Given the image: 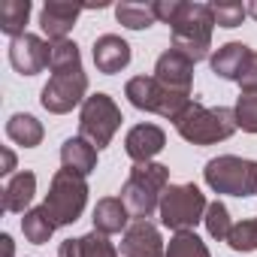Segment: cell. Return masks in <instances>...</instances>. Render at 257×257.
<instances>
[{
    "label": "cell",
    "mask_w": 257,
    "mask_h": 257,
    "mask_svg": "<svg viewBox=\"0 0 257 257\" xmlns=\"http://www.w3.org/2000/svg\"><path fill=\"white\" fill-rule=\"evenodd\" d=\"M164 257H212L206 242L194 233V230H185V233H176L164 251Z\"/></svg>",
    "instance_id": "cell-24"
},
{
    "label": "cell",
    "mask_w": 257,
    "mask_h": 257,
    "mask_svg": "<svg viewBox=\"0 0 257 257\" xmlns=\"http://www.w3.org/2000/svg\"><path fill=\"white\" fill-rule=\"evenodd\" d=\"M82 70V55L73 40L52 43V73H79Z\"/></svg>",
    "instance_id": "cell-25"
},
{
    "label": "cell",
    "mask_w": 257,
    "mask_h": 257,
    "mask_svg": "<svg viewBox=\"0 0 257 257\" xmlns=\"http://www.w3.org/2000/svg\"><path fill=\"white\" fill-rule=\"evenodd\" d=\"M206 230H209V236L212 239H218V242H227V236H230V230H233V221H230V212H227V206L221 203V200H215V203H209V209H206Z\"/></svg>",
    "instance_id": "cell-26"
},
{
    "label": "cell",
    "mask_w": 257,
    "mask_h": 257,
    "mask_svg": "<svg viewBox=\"0 0 257 257\" xmlns=\"http://www.w3.org/2000/svg\"><path fill=\"white\" fill-rule=\"evenodd\" d=\"M131 227V212H127L124 200L121 197H103L97 200L94 206V230L103 233V236H112V233H121Z\"/></svg>",
    "instance_id": "cell-16"
},
{
    "label": "cell",
    "mask_w": 257,
    "mask_h": 257,
    "mask_svg": "<svg viewBox=\"0 0 257 257\" xmlns=\"http://www.w3.org/2000/svg\"><path fill=\"white\" fill-rule=\"evenodd\" d=\"M127 64H131V46L127 40H121L118 34H103L94 40V67L106 76L121 73Z\"/></svg>",
    "instance_id": "cell-15"
},
{
    "label": "cell",
    "mask_w": 257,
    "mask_h": 257,
    "mask_svg": "<svg viewBox=\"0 0 257 257\" xmlns=\"http://www.w3.org/2000/svg\"><path fill=\"white\" fill-rule=\"evenodd\" d=\"M10 64L22 76H37L46 67H52V43H46L37 34H25L10 43Z\"/></svg>",
    "instance_id": "cell-10"
},
{
    "label": "cell",
    "mask_w": 257,
    "mask_h": 257,
    "mask_svg": "<svg viewBox=\"0 0 257 257\" xmlns=\"http://www.w3.org/2000/svg\"><path fill=\"white\" fill-rule=\"evenodd\" d=\"M85 203H88V182L85 176L73 173V170H58L52 176V185H49V194H46V212L52 215V221L58 227H67V224H76L85 212Z\"/></svg>",
    "instance_id": "cell-6"
},
{
    "label": "cell",
    "mask_w": 257,
    "mask_h": 257,
    "mask_svg": "<svg viewBox=\"0 0 257 257\" xmlns=\"http://www.w3.org/2000/svg\"><path fill=\"white\" fill-rule=\"evenodd\" d=\"M248 58H251V49H248L245 43H224V46L209 58V64H212V73H215V76L230 79V82H239V76H242Z\"/></svg>",
    "instance_id": "cell-17"
},
{
    "label": "cell",
    "mask_w": 257,
    "mask_h": 257,
    "mask_svg": "<svg viewBox=\"0 0 257 257\" xmlns=\"http://www.w3.org/2000/svg\"><path fill=\"white\" fill-rule=\"evenodd\" d=\"M203 179L215 194L254 197L257 194V161L236 158V155H218L206 164Z\"/></svg>",
    "instance_id": "cell-5"
},
{
    "label": "cell",
    "mask_w": 257,
    "mask_h": 257,
    "mask_svg": "<svg viewBox=\"0 0 257 257\" xmlns=\"http://www.w3.org/2000/svg\"><path fill=\"white\" fill-rule=\"evenodd\" d=\"M55 230H58V224L52 221V215L46 212V206L28 209L25 218H22V233H25V239L34 242V245H46Z\"/></svg>",
    "instance_id": "cell-22"
},
{
    "label": "cell",
    "mask_w": 257,
    "mask_h": 257,
    "mask_svg": "<svg viewBox=\"0 0 257 257\" xmlns=\"http://www.w3.org/2000/svg\"><path fill=\"white\" fill-rule=\"evenodd\" d=\"M155 79L170 88V91H179V94H191V85H194V61L185 58L182 52L176 49H167L158 64H155Z\"/></svg>",
    "instance_id": "cell-12"
},
{
    "label": "cell",
    "mask_w": 257,
    "mask_h": 257,
    "mask_svg": "<svg viewBox=\"0 0 257 257\" xmlns=\"http://www.w3.org/2000/svg\"><path fill=\"white\" fill-rule=\"evenodd\" d=\"M85 94H88L85 70H79V73H52V79L43 85L40 103L52 115H64V112H73L79 103H85L88 100Z\"/></svg>",
    "instance_id": "cell-9"
},
{
    "label": "cell",
    "mask_w": 257,
    "mask_h": 257,
    "mask_svg": "<svg viewBox=\"0 0 257 257\" xmlns=\"http://www.w3.org/2000/svg\"><path fill=\"white\" fill-rule=\"evenodd\" d=\"M82 10H88V7L67 4V0H49V4L40 10V31H43L52 43H61V40H67V34L76 28V19H79Z\"/></svg>",
    "instance_id": "cell-14"
},
{
    "label": "cell",
    "mask_w": 257,
    "mask_h": 257,
    "mask_svg": "<svg viewBox=\"0 0 257 257\" xmlns=\"http://www.w3.org/2000/svg\"><path fill=\"white\" fill-rule=\"evenodd\" d=\"M121 121L124 118H121L118 103L109 94L97 91V94H91L82 103V112H79V137L88 140L100 152V149H106L112 143V137H115L118 127H121Z\"/></svg>",
    "instance_id": "cell-8"
},
{
    "label": "cell",
    "mask_w": 257,
    "mask_h": 257,
    "mask_svg": "<svg viewBox=\"0 0 257 257\" xmlns=\"http://www.w3.org/2000/svg\"><path fill=\"white\" fill-rule=\"evenodd\" d=\"M13 170H16V155H13L10 149H4V170H0V173H4V176H13Z\"/></svg>",
    "instance_id": "cell-34"
},
{
    "label": "cell",
    "mask_w": 257,
    "mask_h": 257,
    "mask_svg": "<svg viewBox=\"0 0 257 257\" xmlns=\"http://www.w3.org/2000/svg\"><path fill=\"white\" fill-rule=\"evenodd\" d=\"M0 245H4V257H13V236L10 233L0 236Z\"/></svg>",
    "instance_id": "cell-35"
},
{
    "label": "cell",
    "mask_w": 257,
    "mask_h": 257,
    "mask_svg": "<svg viewBox=\"0 0 257 257\" xmlns=\"http://www.w3.org/2000/svg\"><path fill=\"white\" fill-rule=\"evenodd\" d=\"M164 239L158 224H152L149 218H134L131 227L121 236V254L124 257H164Z\"/></svg>",
    "instance_id": "cell-11"
},
{
    "label": "cell",
    "mask_w": 257,
    "mask_h": 257,
    "mask_svg": "<svg viewBox=\"0 0 257 257\" xmlns=\"http://www.w3.org/2000/svg\"><path fill=\"white\" fill-rule=\"evenodd\" d=\"M28 16H31V0H4L0 4V31L13 40L25 37Z\"/></svg>",
    "instance_id": "cell-21"
},
{
    "label": "cell",
    "mask_w": 257,
    "mask_h": 257,
    "mask_svg": "<svg viewBox=\"0 0 257 257\" xmlns=\"http://www.w3.org/2000/svg\"><path fill=\"white\" fill-rule=\"evenodd\" d=\"M212 7V16H215V25L218 28H239L248 16V4H236V0H224V4H209Z\"/></svg>",
    "instance_id": "cell-28"
},
{
    "label": "cell",
    "mask_w": 257,
    "mask_h": 257,
    "mask_svg": "<svg viewBox=\"0 0 257 257\" xmlns=\"http://www.w3.org/2000/svg\"><path fill=\"white\" fill-rule=\"evenodd\" d=\"M212 31H215L212 7L209 4H188L185 0V10H182L179 22L173 25V49L197 64V61L209 58Z\"/></svg>",
    "instance_id": "cell-3"
},
{
    "label": "cell",
    "mask_w": 257,
    "mask_h": 257,
    "mask_svg": "<svg viewBox=\"0 0 257 257\" xmlns=\"http://www.w3.org/2000/svg\"><path fill=\"white\" fill-rule=\"evenodd\" d=\"M124 97L131 100V106H137L143 112H155V115L170 118V121H176L191 106V94L170 91L155 76H134L124 85Z\"/></svg>",
    "instance_id": "cell-7"
},
{
    "label": "cell",
    "mask_w": 257,
    "mask_h": 257,
    "mask_svg": "<svg viewBox=\"0 0 257 257\" xmlns=\"http://www.w3.org/2000/svg\"><path fill=\"white\" fill-rule=\"evenodd\" d=\"M34 194H37V176L31 170H22V173L10 176L7 185H4V212H22L25 215Z\"/></svg>",
    "instance_id": "cell-18"
},
{
    "label": "cell",
    "mask_w": 257,
    "mask_h": 257,
    "mask_svg": "<svg viewBox=\"0 0 257 257\" xmlns=\"http://www.w3.org/2000/svg\"><path fill=\"white\" fill-rule=\"evenodd\" d=\"M236 85L242 88V94L257 91V52H251V58H248V64H245V70H242V76H239Z\"/></svg>",
    "instance_id": "cell-32"
},
{
    "label": "cell",
    "mask_w": 257,
    "mask_h": 257,
    "mask_svg": "<svg viewBox=\"0 0 257 257\" xmlns=\"http://www.w3.org/2000/svg\"><path fill=\"white\" fill-rule=\"evenodd\" d=\"M170 188V167L164 164H134L121 188V200L134 218H152V212L161 206L164 191Z\"/></svg>",
    "instance_id": "cell-2"
},
{
    "label": "cell",
    "mask_w": 257,
    "mask_h": 257,
    "mask_svg": "<svg viewBox=\"0 0 257 257\" xmlns=\"http://www.w3.org/2000/svg\"><path fill=\"white\" fill-rule=\"evenodd\" d=\"M176 124V131L185 143L191 146H215V143H224L230 140L236 131H239V124H236V112L227 109V106H203L197 100H191V106L173 121Z\"/></svg>",
    "instance_id": "cell-1"
},
{
    "label": "cell",
    "mask_w": 257,
    "mask_h": 257,
    "mask_svg": "<svg viewBox=\"0 0 257 257\" xmlns=\"http://www.w3.org/2000/svg\"><path fill=\"white\" fill-rule=\"evenodd\" d=\"M61 164H64V170H73L79 176H91L97 170V149L82 137H70L61 146Z\"/></svg>",
    "instance_id": "cell-19"
},
{
    "label": "cell",
    "mask_w": 257,
    "mask_h": 257,
    "mask_svg": "<svg viewBox=\"0 0 257 257\" xmlns=\"http://www.w3.org/2000/svg\"><path fill=\"white\" fill-rule=\"evenodd\" d=\"M167 146V134L158 124H137L124 137V152L134 164H152L155 155H161Z\"/></svg>",
    "instance_id": "cell-13"
},
{
    "label": "cell",
    "mask_w": 257,
    "mask_h": 257,
    "mask_svg": "<svg viewBox=\"0 0 257 257\" xmlns=\"http://www.w3.org/2000/svg\"><path fill=\"white\" fill-rule=\"evenodd\" d=\"M155 16H158V22H164V25H176L179 22V16H182V10H185V0H155Z\"/></svg>",
    "instance_id": "cell-31"
},
{
    "label": "cell",
    "mask_w": 257,
    "mask_h": 257,
    "mask_svg": "<svg viewBox=\"0 0 257 257\" xmlns=\"http://www.w3.org/2000/svg\"><path fill=\"white\" fill-rule=\"evenodd\" d=\"M79 257H118V251L109 242V236L91 230V233L79 236Z\"/></svg>",
    "instance_id": "cell-29"
},
{
    "label": "cell",
    "mask_w": 257,
    "mask_h": 257,
    "mask_svg": "<svg viewBox=\"0 0 257 257\" xmlns=\"http://www.w3.org/2000/svg\"><path fill=\"white\" fill-rule=\"evenodd\" d=\"M233 112H236V124L242 127L245 134H257V91L239 94Z\"/></svg>",
    "instance_id": "cell-30"
},
{
    "label": "cell",
    "mask_w": 257,
    "mask_h": 257,
    "mask_svg": "<svg viewBox=\"0 0 257 257\" xmlns=\"http://www.w3.org/2000/svg\"><path fill=\"white\" fill-rule=\"evenodd\" d=\"M58 257H79V239H64L58 248Z\"/></svg>",
    "instance_id": "cell-33"
},
{
    "label": "cell",
    "mask_w": 257,
    "mask_h": 257,
    "mask_svg": "<svg viewBox=\"0 0 257 257\" xmlns=\"http://www.w3.org/2000/svg\"><path fill=\"white\" fill-rule=\"evenodd\" d=\"M206 209H209L206 194L194 182H185V185H170L164 191L158 215L164 227H170L173 233H185V230H194L206 218Z\"/></svg>",
    "instance_id": "cell-4"
},
{
    "label": "cell",
    "mask_w": 257,
    "mask_h": 257,
    "mask_svg": "<svg viewBox=\"0 0 257 257\" xmlns=\"http://www.w3.org/2000/svg\"><path fill=\"white\" fill-rule=\"evenodd\" d=\"M248 16L257 22V0H251V4H248Z\"/></svg>",
    "instance_id": "cell-36"
},
{
    "label": "cell",
    "mask_w": 257,
    "mask_h": 257,
    "mask_svg": "<svg viewBox=\"0 0 257 257\" xmlns=\"http://www.w3.org/2000/svg\"><path fill=\"white\" fill-rule=\"evenodd\" d=\"M227 245L233 251H257V218H248V221H239L233 224L230 236H227Z\"/></svg>",
    "instance_id": "cell-27"
},
{
    "label": "cell",
    "mask_w": 257,
    "mask_h": 257,
    "mask_svg": "<svg viewBox=\"0 0 257 257\" xmlns=\"http://www.w3.org/2000/svg\"><path fill=\"white\" fill-rule=\"evenodd\" d=\"M115 19H118V25L131 28V31H146V28H152L158 22L152 4H118Z\"/></svg>",
    "instance_id": "cell-23"
},
{
    "label": "cell",
    "mask_w": 257,
    "mask_h": 257,
    "mask_svg": "<svg viewBox=\"0 0 257 257\" xmlns=\"http://www.w3.org/2000/svg\"><path fill=\"white\" fill-rule=\"evenodd\" d=\"M43 124L28 115V112H16L10 121H7V137L16 143V146H25V149H37L43 143Z\"/></svg>",
    "instance_id": "cell-20"
}]
</instances>
